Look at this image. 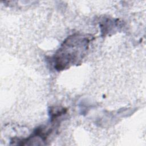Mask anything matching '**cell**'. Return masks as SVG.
Listing matches in <instances>:
<instances>
[{
  "label": "cell",
  "mask_w": 146,
  "mask_h": 146,
  "mask_svg": "<svg viewBox=\"0 0 146 146\" xmlns=\"http://www.w3.org/2000/svg\"><path fill=\"white\" fill-rule=\"evenodd\" d=\"M89 40L79 35L68 37L61 45L55 55V68L60 70L67 65L74 63L87 49Z\"/></svg>",
  "instance_id": "cell-1"
}]
</instances>
